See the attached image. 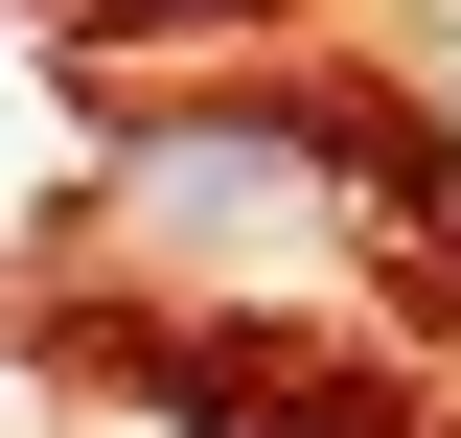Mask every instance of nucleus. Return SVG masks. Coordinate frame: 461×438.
Listing matches in <instances>:
<instances>
[{"instance_id": "f03ea898", "label": "nucleus", "mask_w": 461, "mask_h": 438, "mask_svg": "<svg viewBox=\"0 0 461 438\" xmlns=\"http://www.w3.org/2000/svg\"><path fill=\"white\" fill-rule=\"evenodd\" d=\"M415 115H438V162H461V0H438V47H415Z\"/></svg>"}, {"instance_id": "f257e3e1", "label": "nucleus", "mask_w": 461, "mask_h": 438, "mask_svg": "<svg viewBox=\"0 0 461 438\" xmlns=\"http://www.w3.org/2000/svg\"><path fill=\"white\" fill-rule=\"evenodd\" d=\"M162 415L185 438H369L346 392H254V370H208V346H162Z\"/></svg>"}]
</instances>
